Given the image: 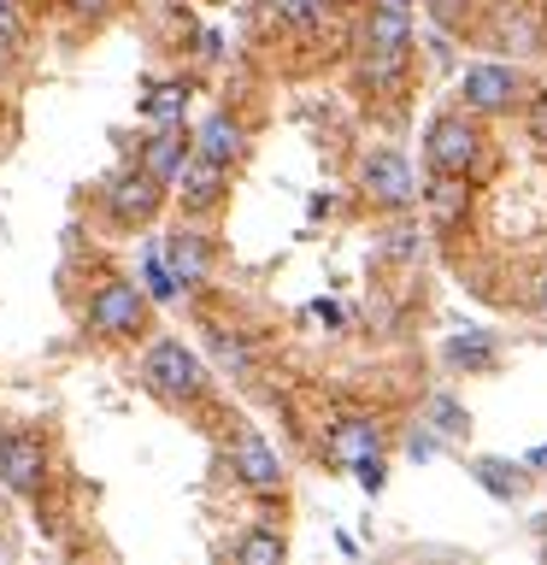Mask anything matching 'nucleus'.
<instances>
[{
  "mask_svg": "<svg viewBox=\"0 0 547 565\" xmlns=\"http://www.w3.org/2000/svg\"><path fill=\"white\" fill-rule=\"evenodd\" d=\"M494 360H501V348H494L489 330H465L448 342V365H459V371H494Z\"/></svg>",
  "mask_w": 547,
  "mask_h": 565,
  "instance_id": "17",
  "label": "nucleus"
},
{
  "mask_svg": "<svg viewBox=\"0 0 547 565\" xmlns=\"http://www.w3.org/2000/svg\"><path fill=\"white\" fill-rule=\"evenodd\" d=\"M0 483L12 494H35L47 483V448L35 436H7L0 441Z\"/></svg>",
  "mask_w": 547,
  "mask_h": 565,
  "instance_id": "10",
  "label": "nucleus"
},
{
  "mask_svg": "<svg viewBox=\"0 0 547 565\" xmlns=\"http://www.w3.org/2000/svg\"><path fill=\"white\" fill-rule=\"evenodd\" d=\"M360 189H365L377 206H388V212L418 206V177H412V166H406V153H395V148L365 153V166H360Z\"/></svg>",
  "mask_w": 547,
  "mask_h": 565,
  "instance_id": "5",
  "label": "nucleus"
},
{
  "mask_svg": "<svg viewBox=\"0 0 547 565\" xmlns=\"http://www.w3.org/2000/svg\"><path fill=\"white\" fill-rule=\"evenodd\" d=\"M229 471H236L254 494H282V483H289V471H282L277 448L254 430V424H242L236 441H229Z\"/></svg>",
  "mask_w": 547,
  "mask_h": 565,
  "instance_id": "7",
  "label": "nucleus"
},
{
  "mask_svg": "<svg viewBox=\"0 0 547 565\" xmlns=\"http://www.w3.org/2000/svg\"><path fill=\"white\" fill-rule=\"evenodd\" d=\"M412 60V18L395 0H377L360 24V77L365 88H395Z\"/></svg>",
  "mask_w": 547,
  "mask_h": 565,
  "instance_id": "1",
  "label": "nucleus"
},
{
  "mask_svg": "<svg viewBox=\"0 0 547 565\" xmlns=\"http://www.w3.org/2000/svg\"><path fill=\"white\" fill-rule=\"evenodd\" d=\"M518 65H501V60H483V65H471L465 77H459V95H465V113L476 118H494V113H506L512 100H518Z\"/></svg>",
  "mask_w": 547,
  "mask_h": 565,
  "instance_id": "8",
  "label": "nucleus"
},
{
  "mask_svg": "<svg viewBox=\"0 0 547 565\" xmlns=\"http://www.w3.org/2000/svg\"><path fill=\"white\" fill-rule=\"evenodd\" d=\"M194 148V136H183V124H159V130L141 141V171H153L159 183H176V171H183V159Z\"/></svg>",
  "mask_w": 547,
  "mask_h": 565,
  "instance_id": "13",
  "label": "nucleus"
},
{
  "mask_svg": "<svg viewBox=\"0 0 547 565\" xmlns=\"http://www.w3.org/2000/svg\"><path fill=\"white\" fill-rule=\"evenodd\" d=\"M524 466H536V471H547V441H541V448H536V454L524 459Z\"/></svg>",
  "mask_w": 547,
  "mask_h": 565,
  "instance_id": "30",
  "label": "nucleus"
},
{
  "mask_svg": "<svg viewBox=\"0 0 547 565\" xmlns=\"http://www.w3.org/2000/svg\"><path fill=\"white\" fill-rule=\"evenodd\" d=\"M536 300H541V312H547V271H541V282H536Z\"/></svg>",
  "mask_w": 547,
  "mask_h": 565,
  "instance_id": "31",
  "label": "nucleus"
},
{
  "mask_svg": "<svg viewBox=\"0 0 547 565\" xmlns=\"http://www.w3.org/2000/svg\"><path fill=\"white\" fill-rule=\"evenodd\" d=\"M541 559H547V542H541Z\"/></svg>",
  "mask_w": 547,
  "mask_h": 565,
  "instance_id": "35",
  "label": "nucleus"
},
{
  "mask_svg": "<svg viewBox=\"0 0 547 565\" xmlns=\"http://www.w3.org/2000/svg\"><path fill=\"white\" fill-rule=\"evenodd\" d=\"M148 307H153L148 289H136V282H124V277H106L100 289L88 295V330L106 335V342H130V335L148 330Z\"/></svg>",
  "mask_w": 547,
  "mask_h": 565,
  "instance_id": "3",
  "label": "nucleus"
},
{
  "mask_svg": "<svg viewBox=\"0 0 547 565\" xmlns=\"http://www.w3.org/2000/svg\"><path fill=\"white\" fill-rule=\"evenodd\" d=\"M194 153H212V159H224V166H236L247 153V130L229 113H212L201 130H194Z\"/></svg>",
  "mask_w": 547,
  "mask_h": 565,
  "instance_id": "14",
  "label": "nucleus"
},
{
  "mask_svg": "<svg viewBox=\"0 0 547 565\" xmlns=\"http://www.w3.org/2000/svg\"><path fill=\"white\" fill-rule=\"evenodd\" d=\"M371 454H383V430L371 418H342L335 430L324 436V459L330 466H342V471H353L360 459H371Z\"/></svg>",
  "mask_w": 547,
  "mask_h": 565,
  "instance_id": "12",
  "label": "nucleus"
},
{
  "mask_svg": "<svg viewBox=\"0 0 547 565\" xmlns=\"http://www.w3.org/2000/svg\"><path fill=\"white\" fill-rule=\"evenodd\" d=\"M489 42L506 47V53H536L541 47V30H536V18H529L524 7H501V12H494Z\"/></svg>",
  "mask_w": 547,
  "mask_h": 565,
  "instance_id": "15",
  "label": "nucleus"
},
{
  "mask_svg": "<svg viewBox=\"0 0 547 565\" xmlns=\"http://www.w3.org/2000/svg\"><path fill=\"white\" fill-rule=\"evenodd\" d=\"M165 265H171L176 289H201L206 271H212V247H206L201 230H183V224H176L171 236H165Z\"/></svg>",
  "mask_w": 547,
  "mask_h": 565,
  "instance_id": "11",
  "label": "nucleus"
},
{
  "mask_svg": "<svg viewBox=\"0 0 547 565\" xmlns=\"http://www.w3.org/2000/svg\"><path fill=\"white\" fill-rule=\"evenodd\" d=\"M265 12H271V24H282V30H312V24H324L330 0H265Z\"/></svg>",
  "mask_w": 547,
  "mask_h": 565,
  "instance_id": "20",
  "label": "nucleus"
},
{
  "mask_svg": "<svg viewBox=\"0 0 547 565\" xmlns=\"http://www.w3.org/2000/svg\"><path fill=\"white\" fill-rule=\"evenodd\" d=\"M141 383H148L159 401L183 406V401H194V395L206 388V360H201L189 342L165 335V342H153L148 353H141Z\"/></svg>",
  "mask_w": 547,
  "mask_h": 565,
  "instance_id": "2",
  "label": "nucleus"
},
{
  "mask_svg": "<svg viewBox=\"0 0 547 565\" xmlns=\"http://www.w3.org/2000/svg\"><path fill=\"white\" fill-rule=\"evenodd\" d=\"M430 12H436V18H441V24H448V30L459 24V0H430Z\"/></svg>",
  "mask_w": 547,
  "mask_h": 565,
  "instance_id": "28",
  "label": "nucleus"
},
{
  "mask_svg": "<svg viewBox=\"0 0 547 565\" xmlns=\"http://www.w3.org/2000/svg\"><path fill=\"white\" fill-rule=\"evenodd\" d=\"M148 295H153V300H171V295H176V277H171L165 254H148Z\"/></svg>",
  "mask_w": 547,
  "mask_h": 565,
  "instance_id": "25",
  "label": "nucleus"
},
{
  "mask_svg": "<svg viewBox=\"0 0 547 565\" xmlns=\"http://www.w3.org/2000/svg\"><path fill=\"white\" fill-rule=\"evenodd\" d=\"M0 18H7V0H0Z\"/></svg>",
  "mask_w": 547,
  "mask_h": 565,
  "instance_id": "34",
  "label": "nucleus"
},
{
  "mask_svg": "<svg viewBox=\"0 0 547 565\" xmlns=\"http://www.w3.org/2000/svg\"><path fill=\"white\" fill-rule=\"evenodd\" d=\"M289 559V542L277 536V530H247V536L236 542V565H282Z\"/></svg>",
  "mask_w": 547,
  "mask_h": 565,
  "instance_id": "19",
  "label": "nucleus"
},
{
  "mask_svg": "<svg viewBox=\"0 0 547 565\" xmlns=\"http://www.w3.org/2000/svg\"><path fill=\"white\" fill-rule=\"evenodd\" d=\"M0 441H7V424H0Z\"/></svg>",
  "mask_w": 547,
  "mask_h": 565,
  "instance_id": "33",
  "label": "nucleus"
},
{
  "mask_svg": "<svg viewBox=\"0 0 547 565\" xmlns=\"http://www.w3.org/2000/svg\"><path fill=\"white\" fill-rule=\"evenodd\" d=\"M65 7L77 12V18H95V12H106V7H112V0H65Z\"/></svg>",
  "mask_w": 547,
  "mask_h": 565,
  "instance_id": "29",
  "label": "nucleus"
},
{
  "mask_svg": "<svg viewBox=\"0 0 547 565\" xmlns=\"http://www.w3.org/2000/svg\"><path fill=\"white\" fill-rule=\"evenodd\" d=\"M465 206H471L465 177H436V189H430V218H436V230L459 224V212H465Z\"/></svg>",
  "mask_w": 547,
  "mask_h": 565,
  "instance_id": "18",
  "label": "nucleus"
},
{
  "mask_svg": "<svg viewBox=\"0 0 547 565\" xmlns=\"http://www.w3.org/2000/svg\"><path fill=\"white\" fill-rule=\"evenodd\" d=\"M353 477H360V489H365V494H383V483H388V466H383V454L360 459V466H353Z\"/></svg>",
  "mask_w": 547,
  "mask_h": 565,
  "instance_id": "27",
  "label": "nucleus"
},
{
  "mask_svg": "<svg viewBox=\"0 0 547 565\" xmlns=\"http://www.w3.org/2000/svg\"><path fill=\"white\" fill-rule=\"evenodd\" d=\"M212 360H218L229 377H247V371H254V353H247V342L236 330H212Z\"/></svg>",
  "mask_w": 547,
  "mask_h": 565,
  "instance_id": "21",
  "label": "nucleus"
},
{
  "mask_svg": "<svg viewBox=\"0 0 547 565\" xmlns=\"http://www.w3.org/2000/svg\"><path fill=\"white\" fill-rule=\"evenodd\" d=\"M183 106H189V88L183 83H159L148 100H141V113L159 118V124H183Z\"/></svg>",
  "mask_w": 547,
  "mask_h": 565,
  "instance_id": "22",
  "label": "nucleus"
},
{
  "mask_svg": "<svg viewBox=\"0 0 547 565\" xmlns=\"http://www.w3.org/2000/svg\"><path fill=\"white\" fill-rule=\"evenodd\" d=\"M423 159H430L436 177H471L476 159H483V130L465 113H441L423 130Z\"/></svg>",
  "mask_w": 547,
  "mask_h": 565,
  "instance_id": "4",
  "label": "nucleus"
},
{
  "mask_svg": "<svg viewBox=\"0 0 547 565\" xmlns=\"http://www.w3.org/2000/svg\"><path fill=\"white\" fill-rule=\"evenodd\" d=\"M171 189H176V201H183V212H212L229 194V166L189 148V159H183V171H176Z\"/></svg>",
  "mask_w": 547,
  "mask_h": 565,
  "instance_id": "9",
  "label": "nucleus"
},
{
  "mask_svg": "<svg viewBox=\"0 0 547 565\" xmlns=\"http://www.w3.org/2000/svg\"><path fill=\"white\" fill-rule=\"evenodd\" d=\"M430 418H436V436H465V430H471L465 406H459L453 395H436V401H430Z\"/></svg>",
  "mask_w": 547,
  "mask_h": 565,
  "instance_id": "23",
  "label": "nucleus"
},
{
  "mask_svg": "<svg viewBox=\"0 0 547 565\" xmlns=\"http://www.w3.org/2000/svg\"><path fill=\"white\" fill-rule=\"evenodd\" d=\"M395 7H412V0H395Z\"/></svg>",
  "mask_w": 547,
  "mask_h": 565,
  "instance_id": "32",
  "label": "nucleus"
},
{
  "mask_svg": "<svg viewBox=\"0 0 547 565\" xmlns=\"http://www.w3.org/2000/svg\"><path fill=\"white\" fill-rule=\"evenodd\" d=\"M524 130H529V141H541V148H547V88H536V95H529V106H524Z\"/></svg>",
  "mask_w": 547,
  "mask_h": 565,
  "instance_id": "26",
  "label": "nucleus"
},
{
  "mask_svg": "<svg viewBox=\"0 0 547 565\" xmlns=\"http://www.w3.org/2000/svg\"><path fill=\"white\" fill-rule=\"evenodd\" d=\"M159 201H165V183H159L153 171H141V166L118 171L112 183H106V218H112V224H124V230L148 224L153 212H159Z\"/></svg>",
  "mask_w": 547,
  "mask_h": 565,
  "instance_id": "6",
  "label": "nucleus"
},
{
  "mask_svg": "<svg viewBox=\"0 0 547 565\" xmlns=\"http://www.w3.org/2000/svg\"><path fill=\"white\" fill-rule=\"evenodd\" d=\"M471 477L494 494V501H524V494H529V471L524 466H506V459H476Z\"/></svg>",
  "mask_w": 547,
  "mask_h": 565,
  "instance_id": "16",
  "label": "nucleus"
},
{
  "mask_svg": "<svg viewBox=\"0 0 547 565\" xmlns=\"http://www.w3.org/2000/svg\"><path fill=\"white\" fill-rule=\"evenodd\" d=\"M383 254H388V259H400V265H412V259L423 254V236H418L412 224H395V230L383 236Z\"/></svg>",
  "mask_w": 547,
  "mask_h": 565,
  "instance_id": "24",
  "label": "nucleus"
}]
</instances>
